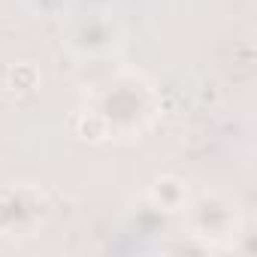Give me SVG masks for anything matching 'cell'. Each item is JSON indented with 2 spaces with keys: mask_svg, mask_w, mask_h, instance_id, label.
Segmentation results:
<instances>
[{
  "mask_svg": "<svg viewBox=\"0 0 257 257\" xmlns=\"http://www.w3.org/2000/svg\"><path fill=\"white\" fill-rule=\"evenodd\" d=\"M152 197H155L164 209L176 212V209L185 203V185H182L179 179H173V176H164V179H158V182H155Z\"/></svg>",
  "mask_w": 257,
  "mask_h": 257,
  "instance_id": "cell-1",
  "label": "cell"
},
{
  "mask_svg": "<svg viewBox=\"0 0 257 257\" xmlns=\"http://www.w3.org/2000/svg\"><path fill=\"white\" fill-rule=\"evenodd\" d=\"M37 85H40V73L34 64H16L10 70V88L16 94H34Z\"/></svg>",
  "mask_w": 257,
  "mask_h": 257,
  "instance_id": "cell-2",
  "label": "cell"
},
{
  "mask_svg": "<svg viewBox=\"0 0 257 257\" xmlns=\"http://www.w3.org/2000/svg\"><path fill=\"white\" fill-rule=\"evenodd\" d=\"M76 134H79L85 143H103L106 134H109V124H106L103 115L88 112V115H82V118L76 121Z\"/></svg>",
  "mask_w": 257,
  "mask_h": 257,
  "instance_id": "cell-3",
  "label": "cell"
}]
</instances>
